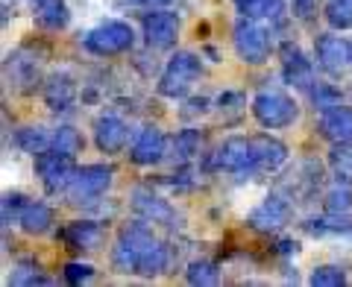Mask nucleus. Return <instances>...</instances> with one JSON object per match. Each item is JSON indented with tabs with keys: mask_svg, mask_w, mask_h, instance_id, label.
Instances as JSON below:
<instances>
[{
	"mask_svg": "<svg viewBox=\"0 0 352 287\" xmlns=\"http://www.w3.org/2000/svg\"><path fill=\"white\" fill-rule=\"evenodd\" d=\"M156 244L153 238V229L144 223H126L120 229V235L115 240V249H112V267L115 273H124V275H132L138 273L141 267V258L150 252V246Z\"/></svg>",
	"mask_w": 352,
	"mask_h": 287,
	"instance_id": "nucleus-1",
	"label": "nucleus"
},
{
	"mask_svg": "<svg viewBox=\"0 0 352 287\" xmlns=\"http://www.w3.org/2000/svg\"><path fill=\"white\" fill-rule=\"evenodd\" d=\"M200 73H203V62H200L197 53L176 50L173 56L168 59V65H164L162 76H159V94L170 97V100H176V97H185L191 91V85L200 80Z\"/></svg>",
	"mask_w": 352,
	"mask_h": 287,
	"instance_id": "nucleus-2",
	"label": "nucleus"
},
{
	"mask_svg": "<svg viewBox=\"0 0 352 287\" xmlns=\"http://www.w3.org/2000/svg\"><path fill=\"white\" fill-rule=\"evenodd\" d=\"M252 115L264 129H285L300 117V106L291 94L279 91V88H261L252 97Z\"/></svg>",
	"mask_w": 352,
	"mask_h": 287,
	"instance_id": "nucleus-3",
	"label": "nucleus"
},
{
	"mask_svg": "<svg viewBox=\"0 0 352 287\" xmlns=\"http://www.w3.org/2000/svg\"><path fill=\"white\" fill-rule=\"evenodd\" d=\"M212 170H223V173H252L258 170V159H256V147H252V135H232L223 144H217V150L208 159Z\"/></svg>",
	"mask_w": 352,
	"mask_h": 287,
	"instance_id": "nucleus-4",
	"label": "nucleus"
},
{
	"mask_svg": "<svg viewBox=\"0 0 352 287\" xmlns=\"http://www.w3.org/2000/svg\"><path fill=\"white\" fill-rule=\"evenodd\" d=\"M115 179V168L109 164H85V168H76L74 179L68 185V200L74 205H88L109 191V185Z\"/></svg>",
	"mask_w": 352,
	"mask_h": 287,
	"instance_id": "nucleus-5",
	"label": "nucleus"
},
{
	"mask_svg": "<svg viewBox=\"0 0 352 287\" xmlns=\"http://www.w3.org/2000/svg\"><path fill=\"white\" fill-rule=\"evenodd\" d=\"M135 44V30L126 21H103L85 36V50L94 56H118Z\"/></svg>",
	"mask_w": 352,
	"mask_h": 287,
	"instance_id": "nucleus-6",
	"label": "nucleus"
},
{
	"mask_svg": "<svg viewBox=\"0 0 352 287\" xmlns=\"http://www.w3.org/2000/svg\"><path fill=\"white\" fill-rule=\"evenodd\" d=\"M232 44H235L238 59L247 62V65H261V62H267V56H270L267 32H264V27H258V21H252V18H241L235 24Z\"/></svg>",
	"mask_w": 352,
	"mask_h": 287,
	"instance_id": "nucleus-7",
	"label": "nucleus"
},
{
	"mask_svg": "<svg viewBox=\"0 0 352 287\" xmlns=\"http://www.w3.org/2000/svg\"><path fill=\"white\" fill-rule=\"evenodd\" d=\"M323 226H311L314 231H340L352 229V185L340 182L332 185L323 196Z\"/></svg>",
	"mask_w": 352,
	"mask_h": 287,
	"instance_id": "nucleus-8",
	"label": "nucleus"
},
{
	"mask_svg": "<svg viewBox=\"0 0 352 287\" xmlns=\"http://www.w3.org/2000/svg\"><path fill=\"white\" fill-rule=\"evenodd\" d=\"M36 170H38V179L44 185L47 194H59V191H68V185L74 179V156H65V152L56 150H44L36 156Z\"/></svg>",
	"mask_w": 352,
	"mask_h": 287,
	"instance_id": "nucleus-9",
	"label": "nucleus"
},
{
	"mask_svg": "<svg viewBox=\"0 0 352 287\" xmlns=\"http://www.w3.org/2000/svg\"><path fill=\"white\" fill-rule=\"evenodd\" d=\"M317 65L329 76H344L352 71V44L340 36H320L317 38Z\"/></svg>",
	"mask_w": 352,
	"mask_h": 287,
	"instance_id": "nucleus-10",
	"label": "nucleus"
},
{
	"mask_svg": "<svg viewBox=\"0 0 352 287\" xmlns=\"http://www.w3.org/2000/svg\"><path fill=\"white\" fill-rule=\"evenodd\" d=\"M164 152H168V141H164L162 129L159 126H141L135 141H132L129 147V161L132 164H141V168H153V164H159L164 159Z\"/></svg>",
	"mask_w": 352,
	"mask_h": 287,
	"instance_id": "nucleus-11",
	"label": "nucleus"
},
{
	"mask_svg": "<svg viewBox=\"0 0 352 287\" xmlns=\"http://www.w3.org/2000/svg\"><path fill=\"white\" fill-rule=\"evenodd\" d=\"M6 80H9V85H12L18 94L32 91L36 82H38V56H36V53H30L27 47L9 53V59H6Z\"/></svg>",
	"mask_w": 352,
	"mask_h": 287,
	"instance_id": "nucleus-12",
	"label": "nucleus"
},
{
	"mask_svg": "<svg viewBox=\"0 0 352 287\" xmlns=\"http://www.w3.org/2000/svg\"><path fill=\"white\" fill-rule=\"evenodd\" d=\"M291 220V203L285 196H267L261 205H256L247 217V223L256 231H279L282 226H288Z\"/></svg>",
	"mask_w": 352,
	"mask_h": 287,
	"instance_id": "nucleus-13",
	"label": "nucleus"
},
{
	"mask_svg": "<svg viewBox=\"0 0 352 287\" xmlns=\"http://www.w3.org/2000/svg\"><path fill=\"white\" fill-rule=\"evenodd\" d=\"M126 141H129V126L118 115H100L94 120V144L100 152H109V156L124 152Z\"/></svg>",
	"mask_w": 352,
	"mask_h": 287,
	"instance_id": "nucleus-14",
	"label": "nucleus"
},
{
	"mask_svg": "<svg viewBox=\"0 0 352 287\" xmlns=\"http://www.w3.org/2000/svg\"><path fill=\"white\" fill-rule=\"evenodd\" d=\"M141 27H144L147 44L156 50L173 47L176 36H179V21H176L173 12H147L144 21H141Z\"/></svg>",
	"mask_w": 352,
	"mask_h": 287,
	"instance_id": "nucleus-15",
	"label": "nucleus"
},
{
	"mask_svg": "<svg viewBox=\"0 0 352 287\" xmlns=\"http://www.w3.org/2000/svg\"><path fill=\"white\" fill-rule=\"evenodd\" d=\"M59 238L71 249H100L106 231L100 223H94V220H74V223H68L59 231Z\"/></svg>",
	"mask_w": 352,
	"mask_h": 287,
	"instance_id": "nucleus-16",
	"label": "nucleus"
},
{
	"mask_svg": "<svg viewBox=\"0 0 352 287\" xmlns=\"http://www.w3.org/2000/svg\"><path fill=\"white\" fill-rule=\"evenodd\" d=\"M320 135L332 144H346L352 141V108L349 106H335V108H326L320 115Z\"/></svg>",
	"mask_w": 352,
	"mask_h": 287,
	"instance_id": "nucleus-17",
	"label": "nucleus"
},
{
	"mask_svg": "<svg viewBox=\"0 0 352 287\" xmlns=\"http://www.w3.org/2000/svg\"><path fill=\"white\" fill-rule=\"evenodd\" d=\"M74 100H76V82L65 71L53 73L50 80L44 82V103H47L53 112H68Z\"/></svg>",
	"mask_w": 352,
	"mask_h": 287,
	"instance_id": "nucleus-18",
	"label": "nucleus"
},
{
	"mask_svg": "<svg viewBox=\"0 0 352 287\" xmlns=\"http://www.w3.org/2000/svg\"><path fill=\"white\" fill-rule=\"evenodd\" d=\"M282 76L288 85H311V62L296 44H282Z\"/></svg>",
	"mask_w": 352,
	"mask_h": 287,
	"instance_id": "nucleus-19",
	"label": "nucleus"
},
{
	"mask_svg": "<svg viewBox=\"0 0 352 287\" xmlns=\"http://www.w3.org/2000/svg\"><path fill=\"white\" fill-rule=\"evenodd\" d=\"M132 208L138 211L141 220H147V223H170L173 220V208L159 200V196H153L147 191H132Z\"/></svg>",
	"mask_w": 352,
	"mask_h": 287,
	"instance_id": "nucleus-20",
	"label": "nucleus"
},
{
	"mask_svg": "<svg viewBox=\"0 0 352 287\" xmlns=\"http://www.w3.org/2000/svg\"><path fill=\"white\" fill-rule=\"evenodd\" d=\"M252 147H256L258 170H276L288 161V147L270 135H252Z\"/></svg>",
	"mask_w": 352,
	"mask_h": 287,
	"instance_id": "nucleus-21",
	"label": "nucleus"
},
{
	"mask_svg": "<svg viewBox=\"0 0 352 287\" xmlns=\"http://www.w3.org/2000/svg\"><path fill=\"white\" fill-rule=\"evenodd\" d=\"M235 9L241 12V18L282 21V15H285V0H235Z\"/></svg>",
	"mask_w": 352,
	"mask_h": 287,
	"instance_id": "nucleus-22",
	"label": "nucleus"
},
{
	"mask_svg": "<svg viewBox=\"0 0 352 287\" xmlns=\"http://www.w3.org/2000/svg\"><path fill=\"white\" fill-rule=\"evenodd\" d=\"M18 223L27 235H44V231L53 226V211H50V205H44V203H27V208L18 217Z\"/></svg>",
	"mask_w": 352,
	"mask_h": 287,
	"instance_id": "nucleus-23",
	"label": "nucleus"
},
{
	"mask_svg": "<svg viewBox=\"0 0 352 287\" xmlns=\"http://www.w3.org/2000/svg\"><path fill=\"white\" fill-rule=\"evenodd\" d=\"M68 6L62 0H36V24L44 30H62L68 24Z\"/></svg>",
	"mask_w": 352,
	"mask_h": 287,
	"instance_id": "nucleus-24",
	"label": "nucleus"
},
{
	"mask_svg": "<svg viewBox=\"0 0 352 287\" xmlns=\"http://www.w3.org/2000/svg\"><path fill=\"white\" fill-rule=\"evenodd\" d=\"M50 141H53V132H47L44 126H24L15 132V147L21 152H30V156L50 150Z\"/></svg>",
	"mask_w": 352,
	"mask_h": 287,
	"instance_id": "nucleus-25",
	"label": "nucleus"
},
{
	"mask_svg": "<svg viewBox=\"0 0 352 287\" xmlns=\"http://www.w3.org/2000/svg\"><path fill=\"white\" fill-rule=\"evenodd\" d=\"M203 147V138H200V132L197 129H182V132H176V138L170 141V156L176 164H185V161H191L197 152H200Z\"/></svg>",
	"mask_w": 352,
	"mask_h": 287,
	"instance_id": "nucleus-26",
	"label": "nucleus"
},
{
	"mask_svg": "<svg viewBox=\"0 0 352 287\" xmlns=\"http://www.w3.org/2000/svg\"><path fill=\"white\" fill-rule=\"evenodd\" d=\"M82 147H85V141H82V135H80V132H76L74 126H59V129H53L50 150L65 152V156H76V152H82Z\"/></svg>",
	"mask_w": 352,
	"mask_h": 287,
	"instance_id": "nucleus-27",
	"label": "nucleus"
},
{
	"mask_svg": "<svg viewBox=\"0 0 352 287\" xmlns=\"http://www.w3.org/2000/svg\"><path fill=\"white\" fill-rule=\"evenodd\" d=\"M329 164L340 182H349L352 185V141L346 144H335L332 152H329Z\"/></svg>",
	"mask_w": 352,
	"mask_h": 287,
	"instance_id": "nucleus-28",
	"label": "nucleus"
},
{
	"mask_svg": "<svg viewBox=\"0 0 352 287\" xmlns=\"http://www.w3.org/2000/svg\"><path fill=\"white\" fill-rule=\"evenodd\" d=\"M168 261H170V252H168V246L164 244H153L150 246V252L144 258H141V267H138V273L141 275H159V273H164L168 270Z\"/></svg>",
	"mask_w": 352,
	"mask_h": 287,
	"instance_id": "nucleus-29",
	"label": "nucleus"
},
{
	"mask_svg": "<svg viewBox=\"0 0 352 287\" xmlns=\"http://www.w3.org/2000/svg\"><path fill=\"white\" fill-rule=\"evenodd\" d=\"M185 279H188V284H200V287H206V284H217V282H220L217 264L206 261V258L191 261V264H188V270H185Z\"/></svg>",
	"mask_w": 352,
	"mask_h": 287,
	"instance_id": "nucleus-30",
	"label": "nucleus"
},
{
	"mask_svg": "<svg viewBox=\"0 0 352 287\" xmlns=\"http://www.w3.org/2000/svg\"><path fill=\"white\" fill-rule=\"evenodd\" d=\"M326 24L332 30H349L352 27V0H329Z\"/></svg>",
	"mask_w": 352,
	"mask_h": 287,
	"instance_id": "nucleus-31",
	"label": "nucleus"
},
{
	"mask_svg": "<svg viewBox=\"0 0 352 287\" xmlns=\"http://www.w3.org/2000/svg\"><path fill=\"white\" fill-rule=\"evenodd\" d=\"M311 287H344L346 284V273L340 267H317L308 275Z\"/></svg>",
	"mask_w": 352,
	"mask_h": 287,
	"instance_id": "nucleus-32",
	"label": "nucleus"
},
{
	"mask_svg": "<svg viewBox=\"0 0 352 287\" xmlns=\"http://www.w3.org/2000/svg\"><path fill=\"white\" fill-rule=\"evenodd\" d=\"M311 100L320 112H326V108L340 106V91L335 85H317V88H311Z\"/></svg>",
	"mask_w": 352,
	"mask_h": 287,
	"instance_id": "nucleus-33",
	"label": "nucleus"
},
{
	"mask_svg": "<svg viewBox=\"0 0 352 287\" xmlns=\"http://www.w3.org/2000/svg\"><path fill=\"white\" fill-rule=\"evenodd\" d=\"M9 282L12 284H50L47 275H41L38 267H32V264H18Z\"/></svg>",
	"mask_w": 352,
	"mask_h": 287,
	"instance_id": "nucleus-34",
	"label": "nucleus"
},
{
	"mask_svg": "<svg viewBox=\"0 0 352 287\" xmlns=\"http://www.w3.org/2000/svg\"><path fill=\"white\" fill-rule=\"evenodd\" d=\"M94 275V267L91 264H80V261H71L68 267H65V282L68 284H85L88 279Z\"/></svg>",
	"mask_w": 352,
	"mask_h": 287,
	"instance_id": "nucleus-35",
	"label": "nucleus"
},
{
	"mask_svg": "<svg viewBox=\"0 0 352 287\" xmlns=\"http://www.w3.org/2000/svg\"><path fill=\"white\" fill-rule=\"evenodd\" d=\"M24 208H27L24 194H6V196H3V223H9L12 217L18 220Z\"/></svg>",
	"mask_w": 352,
	"mask_h": 287,
	"instance_id": "nucleus-36",
	"label": "nucleus"
},
{
	"mask_svg": "<svg viewBox=\"0 0 352 287\" xmlns=\"http://www.w3.org/2000/svg\"><path fill=\"white\" fill-rule=\"evenodd\" d=\"M291 3H294V15L302 18V21L311 18L314 9H317V0H291Z\"/></svg>",
	"mask_w": 352,
	"mask_h": 287,
	"instance_id": "nucleus-37",
	"label": "nucleus"
},
{
	"mask_svg": "<svg viewBox=\"0 0 352 287\" xmlns=\"http://www.w3.org/2000/svg\"><path fill=\"white\" fill-rule=\"evenodd\" d=\"M132 3H138V6H147V9H159V6H168L170 0H132Z\"/></svg>",
	"mask_w": 352,
	"mask_h": 287,
	"instance_id": "nucleus-38",
	"label": "nucleus"
},
{
	"mask_svg": "<svg viewBox=\"0 0 352 287\" xmlns=\"http://www.w3.org/2000/svg\"><path fill=\"white\" fill-rule=\"evenodd\" d=\"M349 97H352V85H349Z\"/></svg>",
	"mask_w": 352,
	"mask_h": 287,
	"instance_id": "nucleus-39",
	"label": "nucleus"
}]
</instances>
